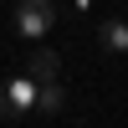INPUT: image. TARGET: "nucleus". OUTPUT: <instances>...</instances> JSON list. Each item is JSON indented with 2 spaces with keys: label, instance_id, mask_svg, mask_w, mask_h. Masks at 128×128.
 <instances>
[{
  "label": "nucleus",
  "instance_id": "obj_1",
  "mask_svg": "<svg viewBox=\"0 0 128 128\" xmlns=\"http://www.w3.org/2000/svg\"><path fill=\"white\" fill-rule=\"evenodd\" d=\"M36 113V77H10L0 87V118L16 123V118H31Z\"/></svg>",
  "mask_w": 128,
  "mask_h": 128
},
{
  "label": "nucleus",
  "instance_id": "obj_2",
  "mask_svg": "<svg viewBox=\"0 0 128 128\" xmlns=\"http://www.w3.org/2000/svg\"><path fill=\"white\" fill-rule=\"evenodd\" d=\"M51 26H56V5H51V0H20L16 5V31L26 41H41Z\"/></svg>",
  "mask_w": 128,
  "mask_h": 128
},
{
  "label": "nucleus",
  "instance_id": "obj_3",
  "mask_svg": "<svg viewBox=\"0 0 128 128\" xmlns=\"http://www.w3.org/2000/svg\"><path fill=\"white\" fill-rule=\"evenodd\" d=\"M62 108H67V87H62L56 77H51V82H36V113H41V118H56Z\"/></svg>",
  "mask_w": 128,
  "mask_h": 128
},
{
  "label": "nucleus",
  "instance_id": "obj_4",
  "mask_svg": "<svg viewBox=\"0 0 128 128\" xmlns=\"http://www.w3.org/2000/svg\"><path fill=\"white\" fill-rule=\"evenodd\" d=\"M98 41H102V51H128V20H102L98 26Z\"/></svg>",
  "mask_w": 128,
  "mask_h": 128
},
{
  "label": "nucleus",
  "instance_id": "obj_5",
  "mask_svg": "<svg viewBox=\"0 0 128 128\" xmlns=\"http://www.w3.org/2000/svg\"><path fill=\"white\" fill-rule=\"evenodd\" d=\"M62 72V56L56 51H31V67H26V77H36V82H51Z\"/></svg>",
  "mask_w": 128,
  "mask_h": 128
}]
</instances>
